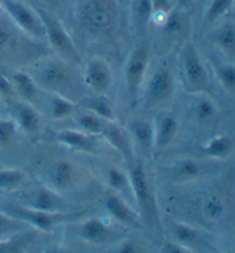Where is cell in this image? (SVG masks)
I'll return each instance as SVG.
<instances>
[{
    "mask_svg": "<svg viewBox=\"0 0 235 253\" xmlns=\"http://www.w3.org/2000/svg\"><path fill=\"white\" fill-rule=\"evenodd\" d=\"M130 14L135 27L146 28L151 21L154 10L150 0H132L130 6Z\"/></svg>",
    "mask_w": 235,
    "mask_h": 253,
    "instance_id": "obj_22",
    "label": "cell"
},
{
    "mask_svg": "<svg viewBox=\"0 0 235 253\" xmlns=\"http://www.w3.org/2000/svg\"><path fill=\"white\" fill-rule=\"evenodd\" d=\"M154 126V144L157 150L165 149L176 139L178 133V121L171 113H162Z\"/></svg>",
    "mask_w": 235,
    "mask_h": 253,
    "instance_id": "obj_13",
    "label": "cell"
},
{
    "mask_svg": "<svg viewBox=\"0 0 235 253\" xmlns=\"http://www.w3.org/2000/svg\"><path fill=\"white\" fill-rule=\"evenodd\" d=\"M225 213V205L219 198L211 196L204 201L202 204V214L204 218L210 221H217L219 220Z\"/></svg>",
    "mask_w": 235,
    "mask_h": 253,
    "instance_id": "obj_31",
    "label": "cell"
},
{
    "mask_svg": "<svg viewBox=\"0 0 235 253\" xmlns=\"http://www.w3.org/2000/svg\"><path fill=\"white\" fill-rule=\"evenodd\" d=\"M113 71L109 63L101 57H93L86 64L84 83L90 91L96 95L109 92L113 86Z\"/></svg>",
    "mask_w": 235,
    "mask_h": 253,
    "instance_id": "obj_10",
    "label": "cell"
},
{
    "mask_svg": "<svg viewBox=\"0 0 235 253\" xmlns=\"http://www.w3.org/2000/svg\"><path fill=\"white\" fill-rule=\"evenodd\" d=\"M129 179L137 203H138L141 212L144 214V218L154 220L157 216L155 195L153 189H151L149 179H148L147 173L144 171L143 165L140 162L133 165Z\"/></svg>",
    "mask_w": 235,
    "mask_h": 253,
    "instance_id": "obj_5",
    "label": "cell"
},
{
    "mask_svg": "<svg viewBox=\"0 0 235 253\" xmlns=\"http://www.w3.org/2000/svg\"><path fill=\"white\" fill-rule=\"evenodd\" d=\"M175 91V78L169 68L160 67L154 71L146 85L144 103L147 107L155 108L166 102Z\"/></svg>",
    "mask_w": 235,
    "mask_h": 253,
    "instance_id": "obj_8",
    "label": "cell"
},
{
    "mask_svg": "<svg viewBox=\"0 0 235 253\" xmlns=\"http://www.w3.org/2000/svg\"><path fill=\"white\" fill-rule=\"evenodd\" d=\"M155 13H169L171 10V0H150ZM153 14V15H154Z\"/></svg>",
    "mask_w": 235,
    "mask_h": 253,
    "instance_id": "obj_41",
    "label": "cell"
},
{
    "mask_svg": "<svg viewBox=\"0 0 235 253\" xmlns=\"http://www.w3.org/2000/svg\"><path fill=\"white\" fill-rule=\"evenodd\" d=\"M148 61H149V54L144 44L136 47L126 61L124 79L126 91L132 102L137 101V97H138L148 68Z\"/></svg>",
    "mask_w": 235,
    "mask_h": 253,
    "instance_id": "obj_6",
    "label": "cell"
},
{
    "mask_svg": "<svg viewBox=\"0 0 235 253\" xmlns=\"http://www.w3.org/2000/svg\"><path fill=\"white\" fill-rule=\"evenodd\" d=\"M107 182L114 190L121 191L130 186V179L126 174L118 169H110L107 173Z\"/></svg>",
    "mask_w": 235,
    "mask_h": 253,
    "instance_id": "obj_35",
    "label": "cell"
},
{
    "mask_svg": "<svg viewBox=\"0 0 235 253\" xmlns=\"http://www.w3.org/2000/svg\"><path fill=\"white\" fill-rule=\"evenodd\" d=\"M9 214L16 216V218H19L23 222L27 223L28 226L34 227L36 229L42 231H49L54 227L60 225V223L71 221L72 219L81 216L83 212H46L39 211V210L29 209L20 205V207L12 208Z\"/></svg>",
    "mask_w": 235,
    "mask_h": 253,
    "instance_id": "obj_4",
    "label": "cell"
},
{
    "mask_svg": "<svg viewBox=\"0 0 235 253\" xmlns=\"http://www.w3.org/2000/svg\"><path fill=\"white\" fill-rule=\"evenodd\" d=\"M25 203L22 207L39 210L46 212H70L66 202L59 196V194L49 187H42L34 189L25 195Z\"/></svg>",
    "mask_w": 235,
    "mask_h": 253,
    "instance_id": "obj_11",
    "label": "cell"
},
{
    "mask_svg": "<svg viewBox=\"0 0 235 253\" xmlns=\"http://www.w3.org/2000/svg\"><path fill=\"white\" fill-rule=\"evenodd\" d=\"M202 174V166L191 160L180 161L175 166V176L180 181L197 179Z\"/></svg>",
    "mask_w": 235,
    "mask_h": 253,
    "instance_id": "obj_29",
    "label": "cell"
},
{
    "mask_svg": "<svg viewBox=\"0 0 235 253\" xmlns=\"http://www.w3.org/2000/svg\"><path fill=\"white\" fill-rule=\"evenodd\" d=\"M213 41L220 49L226 54L233 55L235 49V32L234 25L226 23L217 29L213 34Z\"/></svg>",
    "mask_w": 235,
    "mask_h": 253,
    "instance_id": "obj_26",
    "label": "cell"
},
{
    "mask_svg": "<svg viewBox=\"0 0 235 253\" xmlns=\"http://www.w3.org/2000/svg\"><path fill=\"white\" fill-rule=\"evenodd\" d=\"M83 107L86 110L91 111V113L95 114L99 117L103 118L107 122H114L115 119V113L113 107L109 101L104 99L102 95H96L94 97H89L84 101H82Z\"/></svg>",
    "mask_w": 235,
    "mask_h": 253,
    "instance_id": "obj_23",
    "label": "cell"
},
{
    "mask_svg": "<svg viewBox=\"0 0 235 253\" xmlns=\"http://www.w3.org/2000/svg\"><path fill=\"white\" fill-rule=\"evenodd\" d=\"M233 1L234 0H211L210 6L205 14V20L208 22H215L219 17L230 12L233 6Z\"/></svg>",
    "mask_w": 235,
    "mask_h": 253,
    "instance_id": "obj_34",
    "label": "cell"
},
{
    "mask_svg": "<svg viewBox=\"0 0 235 253\" xmlns=\"http://www.w3.org/2000/svg\"><path fill=\"white\" fill-rule=\"evenodd\" d=\"M78 178L76 165L68 161H59L50 166L46 173L47 187L56 193L70 189Z\"/></svg>",
    "mask_w": 235,
    "mask_h": 253,
    "instance_id": "obj_12",
    "label": "cell"
},
{
    "mask_svg": "<svg viewBox=\"0 0 235 253\" xmlns=\"http://www.w3.org/2000/svg\"><path fill=\"white\" fill-rule=\"evenodd\" d=\"M14 89L27 101H35L38 96V86L31 75L25 71H17L13 76Z\"/></svg>",
    "mask_w": 235,
    "mask_h": 253,
    "instance_id": "obj_21",
    "label": "cell"
},
{
    "mask_svg": "<svg viewBox=\"0 0 235 253\" xmlns=\"http://www.w3.org/2000/svg\"><path fill=\"white\" fill-rule=\"evenodd\" d=\"M55 139L64 146L79 151L90 153L94 148V139L92 135L83 131L79 132L75 131V129H63V131L56 133Z\"/></svg>",
    "mask_w": 235,
    "mask_h": 253,
    "instance_id": "obj_17",
    "label": "cell"
},
{
    "mask_svg": "<svg viewBox=\"0 0 235 253\" xmlns=\"http://www.w3.org/2000/svg\"><path fill=\"white\" fill-rule=\"evenodd\" d=\"M22 251V245L19 241H0V253H14Z\"/></svg>",
    "mask_w": 235,
    "mask_h": 253,
    "instance_id": "obj_38",
    "label": "cell"
},
{
    "mask_svg": "<svg viewBox=\"0 0 235 253\" xmlns=\"http://www.w3.org/2000/svg\"><path fill=\"white\" fill-rule=\"evenodd\" d=\"M15 123L27 134H37L41 127V116L28 102H15L13 104Z\"/></svg>",
    "mask_w": 235,
    "mask_h": 253,
    "instance_id": "obj_14",
    "label": "cell"
},
{
    "mask_svg": "<svg viewBox=\"0 0 235 253\" xmlns=\"http://www.w3.org/2000/svg\"><path fill=\"white\" fill-rule=\"evenodd\" d=\"M202 150L209 157L217 158V160H225L233 154V139L226 134L215 135L202 147Z\"/></svg>",
    "mask_w": 235,
    "mask_h": 253,
    "instance_id": "obj_18",
    "label": "cell"
},
{
    "mask_svg": "<svg viewBox=\"0 0 235 253\" xmlns=\"http://www.w3.org/2000/svg\"><path fill=\"white\" fill-rule=\"evenodd\" d=\"M106 209L115 219L126 225H137V216L129 205L117 195H109L106 201Z\"/></svg>",
    "mask_w": 235,
    "mask_h": 253,
    "instance_id": "obj_20",
    "label": "cell"
},
{
    "mask_svg": "<svg viewBox=\"0 0 235 253\" xmlns=\"http://www.w3.org/2000/svg\"><path fill=\"white\" fill-rule=\"evenodd\" d=\"M76 121H77V124L82 128L83 132L91 135L102 134L103 129L108 123L103 118L99 117V116L89 110L83 111V113L79 114Z\"/></svg>",
    "mask_w": 235,
    "mask_h": 253,
    "instance_id": "obj_24",
    "label": "cell"
},
{
    "mask_svg": "<svg viewBox=\"0 0 235 253\" xmlns=\"http://www.w3.org/2000/svg\"><path fill=\"white\" fill-rule=\"evenodd\" d=\"M172 233L175 236V242L187 249L196 245L200 241V234H198L197 229L189 225H186V223H173Z\"/></svg>",
    "mask_w": 235,
    "mask_h": 253,
    "instance_id": "obj_25",
    "label": "cell"
},
{
    "mask_svg": "<svg viewBox=\"0 0 235 253\" xmlns=\"http://www.w3.org/2000/svg\"><path fill=\"white\" fill-rule=\"evenodd\" d=\"M0 168H2V166H1V164H0Z\"/></svg>",
    "mask_w": 235,
    "mask_h": 253,
    "instance_id": "obj_45",
    "label": "cell"
},
{
    "mask_svg": "<svg viewBox=\"0 0 235 253\" xmlns=\"http://www.w3.org/2000/svg\"><path fill=\"white\" fill-rule=\"evenodd\" d=\"M31 77L38 87L54 94L62 93L70 81L69 68L64 61L47 59L32 68Z\"/></svg>",
    "mask_w": 235,
    "mask_h": 253,
    "instance_id": "obj_2",
    "label": "cell"
},
{
    "mask_svg": "<svg viewBox=\"0 0 235 253\" xmlns=\"http://www.w3.org/2000/svg\"><path fill=\"white\" fill-rule=\"evenodd\" d=\"M2 7L16 27L25 34L34 38H45L44 25L35 8L15 0H6Z\"/></svg>",
    "mask_w": 235,
    "mask_h": 253,
    "instance_id": "obj_7",
    "label": "cell"
},
{
    "mask_svg": "<svg viewBox=\"0 0 235 253\" xmlns=\"http://www.w3.org/2000/svg\"><path fill=\"white\" fill-rule=\"evenodd\" d=\"M14 92V86L2 74H0V93L10 96Z\"/></svg>",
    "mask_w": 235,
    "mask_h": 253,
    "instance_id": "obj_43",
    "label": "cell"
},
{
    "mask_svg": "<svg viewBox=\"0 0 235 253\" xmlns=\"http://www.w3.org/2000/svg\"><path fill=\"white\" fill-rule=\"evenodd\" d=\"M24 180L25 173L21 169L0 168V190H15Z\"/></svg>",
    "mask_w": 235,
    "mask_h": 253,
    "instance_id": "obj_27",
    "label": "cell"
},
{
    "mask_svg": "<svg viewBox=\"0 0 235 253\" xmlns=\"http://www.w3.org/2000/svg\"><path fill=\"white\" fill-rule=\"evenodd\" d=\"M170 13V12H169ZM164 31L170 37L171 36L183 35L187 27V19L183 13L173 12L170 13V15L166 16L164 21Z\"/></svg>",
    "mask_w": 235,
    "mask_h": 253,
    "instance_id": "obj_30",
    "label": "cell"
},
{
    "mask_svg": "<svg viewBox=\"0 0 235 253\" xmlns=\"http://www.w3.org/2000/svg\"><path fill=\"white\" fill-rule=\"evenodd\" d=\"M12 42V32L3 24H0V50L5 49Z\"/></svg>",
    "mask_w": 235,
    "mask_h": 253,
    "instance_id": "obj_42",
    "label": "cell"
},
{
    "mask_svg": "<svg viewBox=\"0 0 235 253\" xmlns=\"http://www.w3.org/2000/svg\"><path fill=\"white\" fill-rule=\"evenodd\" d=\"M115 249H116L115 252H121V253H137L141 251L140 250L141 248L136 243V242H132L129 240L122 242V243L118 244Z\"/></svg>",
    "mask_w": 235,
    "mask_h": 253,
    "instance_id": "obj_40",
    "label": "cell"
},
{
    "mask_svg": "<svg viewBox=\"0 0 235 253\" xmlns=\"http://www.w3.org/2000/svg\"><path fill=\"white\" fill-rule=\"evenodd\" d=\"M131 133L136 143L143 151H150L154 144V126L147 119H137L132 123Z\"/></svg>",
    "mask_w": 235,
    "mask_h": 253,
    "instance_id": "obj_19",
    "label": "cell"
},
{
    "mask_svg": "<svg viewBox=\"0 0 235 253\" xmlns=\"http://www.w3.org/2000/svg\"><path fill=\"white\" fill-rule=\"evenodd\" d=\"M217 76H218V79L224 87H225L227 91L233 92L235 88V69L232 63L230 64H224L218 69L217 72Z\"/></svg>",
    "mask_w": 235,
    "mask_h": 253,
    "instance_id": "obj_37",
    "label": "cell"
},
{
    "mask_svg": "<svg viewBox=\"0 0 235 253\" xmlns=\"http://www.w3.org/2000/svg\"><path fill=\"white\" fill-rule=\"evenodd\" d=\"M76 109V104L63 95L54 94L50 96V113L54 119L67 118L74 113Z\"/></svg>",
    "mask_w": 235,
    "mask_h": 253,
    "instance_id": "obj_28",
    "label": "cell"
},
{
    "mask_svg": "<svg viewBox=\"0 0 235 253\" xmlns=\"http://www.w3.org/2000/svg\"><path fill=\"white\" fill-rule=\"evenodd\" d=\"M41 17L45 30V38L56 53H59L63 59H68L71 62H78L79 55L75 48L70 36L66 29L53 15L47 13L45 9L35 8Z\"/></svg>",
    "mask_w": 235,
    "mask_h": 253,
    "instance_id": "obj_3",
    "label": "cell"
},
{
    "mask_svg": "<svg viewBox=\"0 0 235 253\" xmlns=\"http://www.w3.org/2000/svg\"><path fill=\"white\" fill-rule=\"evenodd\" d=\"M161 252L165 253H186L189 252V249L183 247L182 244L177 243L175 241H166L165 243L162 245Z\"/></svg>",
    "mask_w": 235,
    "mask_h": 253,
    "instance_id": "obj_39",
    "label": "cell"
},
{
    "mask_svg": "<svg viewBox=\"0 0 235 253\" xmlns=\"http://www.w3.org/2000/svg\"><path fill=\"white\" fill-rule=\"evenodd\" d=\"M28 225L16 216L0 212V236L19 233Z\"/></svg>",
    "mask_w": 235,
    "mask_h": 253,
    "instance_id": "obj_32",
    "label": "cell"
},
{
    "mask_svg": "<svg viewBox=\"0 0 235 253\" xmlns=\"http://www.w3.org/2000/svg\"><path fill=\"white\" fill-rule=\"evenodd\" d=\"M83 240L94 245L106 244L111 240L113 231L104 223L102 220L97 218L89 219L83 223L81 228Z\"/></svg>",
    "mask_w": 235,
    "mask_h": 253,
    "instance_id": "obj_16",
    "label": "cell"
},
{
    "mask_svg": "<svg viewBox=\"0 0 235 253\" xmlns=\"http://www.w3.org/2000/svg\"><path fill=\"white\" fill-rule=\"evenodd\" d=\"M2 10H3V7H2V3L0 2V16H1V13H2Z\"/></svg>",
    "mask_w": 235,
    "mask_h": 253,
    "instance_id": "obj_44",
    "label": "cell"
},
{
    "mask_svg": "<svg viewBox=\"0 0 235 253\" xmlns=\"http://www.w3.org/2000/svg\"><path fill=\"white\" fill-rule=\"evenodd\" d=\"M17 125L13 119L0 118V146L9 143L16 135Z\"/></svg>",
    "mask_w": 235,
    "mask_h": 253,
    "instance_id": "obj_36",
    "label": "cell"
},
{
    "mask_svg": "<svg viewBox=\"0 0 235 253\" xmlns=\"http://www.w3.org/2000/svg\"><path fill=\"white\" fill-rule=\"evenodd\" d=\"M102 135L122 155L124 160L128 162L132 160V147L130 139L121 126L114 124L113 122H108Z\"/></svg>",
    "mask_w": 235,
    "mask_h": 253,
    "instance_id": "obj_15",
    "label": "cell"
},
{
    "mask_svg": "<svg viewBox=\"0 0 235 253\" xmlns=\"http://www.w3.org/2000/svg\"><path fill=\"white\" fill-rule=\"evenodd\" d=\"M182 69L186 84L191 91L200 92L207 87L209 82L207 70L200 54L191 44H187L182 52Z\"/></svg>",
    "mask_w": 235,
    "mask_h": 253,
    "instance_id": "obj_9",
    "label": "cell"
},
{
    "mask_svg": "<svg viewBox=\"0 0 235 253\" xmlns=\"http://www.w3.org/2000/svg\"><path fill=\"white\" fill-rule=\"evenodd\" d=\"M118 21V6L115 0H88L81 12V23L90 34L108 35Z\"/></svg>",
    "mask_w": 235,
    "mask_h": 253,
    "instance_id": "obj_1",
    "label": "cell"
},
{
    "mask_svg": "<svg viewBox=\"0 0 235 253\" xmlns=\"http://www.w3.org/2000/svg\"><path fill=\"white\" fill-rule=\"evenodd\" d=\"M171 1H172V0H171Z\"/></svg>",
    "mask_w": 235,
    "mask_h": 253,
    "instance_id": "obj_46",
    "label": "cell"
},
{
    "mask_svg": "<svg viewBox=\"0 0 235 253\" xmlns=\"http://www.w3.org/2000/svg\"><path fill=\"white\" fill-rule=\"evenodd\" d=\"M194 113L200 122H209L217 115L216 104L209 97H201L195 103Z\"/></svg>",
    "mask_w": 235,
    "mask_h": 253,
    "instance_id": "obj_33",
    "label": "cell"
}]
</instances>
